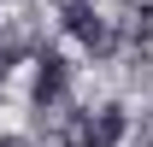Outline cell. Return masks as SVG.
<instances>
[{"mask_svg": "<svg viewBox=\"0 0 153 147\" xmlns=\"http://www.w3.org/2000/svg\"><path fill=\"white\" fill-rule=\"evenodd\" d=\"M65 30H71V36L82 41V47H88L94 59H106V53L118 47V36H112V24H106V18L94 12V0H71V6H65Z\"/></svg>", "mask_w": 153, "mask_h": 147, "instance_id": "6da1fadb", "label": "cell"}, {"mask_svg": "<svg viewBox=\"0 0 153 147\" xmlns=\"http://www.w3.org/2000/svg\"><path fill=\"white\" fill-rule=\"evenodd\" d=\"M0 147H30V141H24V135H0Z\"/></svg>", "mask_w": 153, "mask_h": 147, "instance_id": "8992f818", "label": "cell"}, {"mask_svg": "<svg viewBox=\"0 0 153 147\" xmlns=\"http://www.w3.org/2000/svg\"><path fill=\"white\" fill-rule=\"evenodd\" d=\"M65 147H94V129H88V112H71V118H65Z\"/></svg>", "mask_w": 153, "mask_h": 147, "instance_id": "5b68a950", "label": "cell"}, {"mask_svg": "<svg viewBox=\"0 0 153 147\" xmlns=\"http://www.w3.org/2000/svg\"><path fill=\"white\" fill-rule=\"evenodd\" d=\"M135 147H153V129H141V135H135Z\"/></svg>", "mask_w": 153, "mask_h": 147, "instance_id": "52a82bcc", "label": "cell"}, {"mask_svg": "<svg viewBox=\"0 0 153 147\" xmlns=\"http://www.w3.org/2000/svg\"><path fill=\"white\" fill-rule=\"evenodd\" d=\"M36 65H41V71H36V106H41V112H53L59 100H65V82H71V65H65L59 53H41Z\"/></svg>", "mask_w": 153, "mask_h": 147, "instance_id": "7a4b0ae2", "label": "cell"}, {"mask_svg": "<svg viewBox=\"0 0 153 147\" xmlns=\"http://www.w3.org/2000/svg\"><path fill=\"white\" fill-rule=\"evenodd\" d=\"M88 129H94V147H118L130 135V118H124V106H100L88 112Z\"/></svg>", "mask_w": 153, "mask_h": 147, "instance_id": "3957f363", "label": "cell"}, {"mask_svg": "<svg viewBox=\"0 0 153 147\" xmlns=\"http://www.w3.org/2000/svg\"><path fill=\"white\" fill-rule=\"evenodd\" d=\"M124 36H130L135 47H147V41H153V0H147V6H130V12H124Z\"/></svg>", "mask_w": 153, "mask_h": 147, "instance_id": "277c9868", "label": "cell"}]
</instances>
